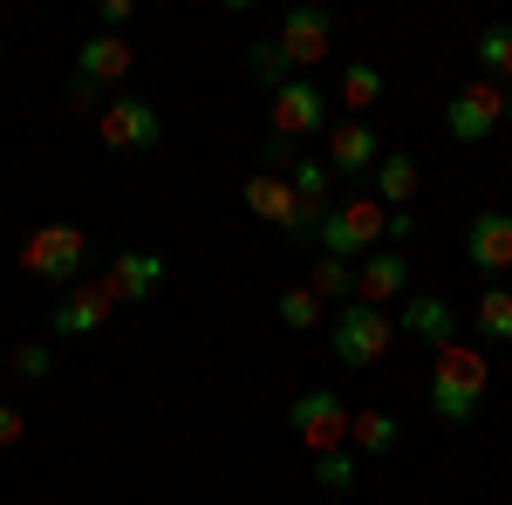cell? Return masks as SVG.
Wrapping results in <instances>:
<instances>
[{"mask_svg": "<svg viewBox=\"0 0 512 505\" xmlns=\"http://www.w3.org/2000/svg\"><path fill=\"white\" fill-rule=\"evenodd\" d=\"M315 130H328V96H321V82H280L274 89V137H315Z\"/></svg>", "mask_w": 512, "mask_h": 505, "instance_id": "obj_8", "label": "cell"}, {"mask_svg": "<svg viewBox=\"0 0 512 505\" xmlns=\"http://www.w3.org/2000/svg\"><path fill=\"white\" fill-rule=\"evenodd\" d=\"M246 205H253L260 219H274L280 233L308 239V226H301V198H294V185H287V178H274V171H260V178H246Z\"/></svg>", "mask_w": 512, "mask_h": 505, "instance_id": "obj_16", "label": "cell"}, {"mask_svg": "<svg viewBox=\"0 0 512 505\" xmlns=\"http://www.w3.org/2000/svg\"><path fill=\"white\" fill-rule=\"evenodd\" d=\"M130 62H137V55H130V41H123V35H89V41L76 48V76L96 82L103 96H110V82L130 76Z\"/></svg>", "mask_w": 512, "mask_h": 505, "instance_id": "obj_15", "label": "cell"}, {"mask_svg": "<svg viewBox=\"0 0 512 505\" xmlns=\"http://www.w3.org/2000/svg\"><path fill=\"white\" fill-rule=\"evenodd\" d=\"M267 164H274V178H280V164H294V144L274 137V130H267Z\"/></svg>", "mask_w": 512, "mask_h": 505, "instance_id": "obj_33", "label": "cell"}, {"mask_svg": "<svg viewBox=\"0 0 512 505\" xmlns=\"http://www.w3.org/2000/svg\"><path fill=\"white\" fill-rule=\"evenodd\" d=\"M403 294H410V260H403L396 246L390 253L376 246V253L355 267V301H362V308H383V301H403Z\"/></svg>", "mask_w": 512, "mask_h": 505, "instance_id": "obj_11", "label": "cell"}, {"mask_svg": "<svg viewBox=\"0 0 512 505\" xmlns=\"http://www.w3.org/2000/svg\"><path fill=\"white\" fill-rule=\"evenodd\" d=\"M287 424H294V437H301L315 458H328V451H349V403H342L335 389H308V396H294Z\"/></svg>", "mask_w": 512, "mask_h": 505, "instance_id": "obj_5", "label": "cell"}, {"mask_svg": "<svg viewBox=\"0 0 512 505\" xmlns=\"http://www.w3.org/2000/svg\"><path fill=\"white\" fill-rule=\"evenodd\" d=\"M376 205L383 212H410V198H417V185H424V171H417V157H403V151H383V164H376Z\"/></svg>", "mask_w": 512, "mask_h": 505, "instance_id": "obj_19", "label": "cell"}, {"mask_svg": "<svg viewBox=\"0 0 512 505\" xmlns=\"http://www.w3.org/2000/svg\"><path fill=\"white\" fill-rule=\"evenodd\" d=\"M315 485L321 492H355V451H328V458H315Z\"/></svg>", "mask_w": 512, "mask_h": 505, "instance_id": "obj_26", "label": "cell"}, {"mask_svg": "<svg viewBox=\"0 0 512 505\" xmlns=\"http://www.w3.org/2000/svg\"><path fill=\"white\" fill-rule=\"evenodd\" d=\"M246 69L267 82V89H280V82H287V55H280V41H253V62H246Z\"/></svg>", "mask_w": 512, "mask_h": 505, "instance_id": "obj_27", "label": "cell"}, {"mask_svg": "<svg viewBox=\"0 0 512 505\" xmlns=\"http://www.w3.org/2000/svg\"><path fill=\"white\" fill-rule=\"evenodd\" d=\"M390 342H396V321L383 308L349 301V308L328 321V349H335V362H342V369H376V362L390 355Z\"/></svg>", "mask_w": 512, "mask_h": 505, "instance_id": "obj_2", "label": "cell"}, {"mask_svg": "<svg viewBox=\"0 0 512 505\" xmlns=\"http://www.w3.org/2000/svg\"><path fill=\"white\" fill-rule=\"evenodd\" d=\"M287 185L301 198V226L315 239V226L328 219V164H321V157H294V164H287Z\"/></svg>", "mask_w": 512, "mask_h": 505, "instance_id": "obj_18", "label": "cell"}, {"mask_svg": "<svg viewBox=\"0 0 512 505\" xmlns=\"http://www.w3.org/2000/svg\"><path fill=\"white\" fill-rule=\"evenodd\" d=\"M123 21H130V0H96V28L103 35H117Z\"/></svg>", "mask_w": 512, "mask_h": 505, "instance_id": "obj_29", "label": "cell"}, {"mask_svg": "<svg viewBox=\"0 0 512 505\" xmlns=\"http://www.w3.org/2000/svg\"><path fill=\"white\" fill-rule=\"evenodd\" d=\"M499 123H512V89H506V110H499Z\"/></svg>", "mask_w": 512, "mask_h": 505, "instance_id": "obj_34", "label": "cell"}, {"mask_svg": "<svg viewBox=\"0 0 512 505\" xmlns=\"http://www.w3.org/2000/svg\"><path fill=\"white\" fill-rule=\"evenodd\" d=\"M328 41H335V21H328L321 7H287V14H280V55H287V69L328 62Z\"/></svg>", "mask_w": 512, "mask_h": 505, "instance_id": "obj_9", "label": "cell"}, {"mask_svg": "<svg viewBox=\"0 0 512 505\" xmlns=\"http://www.w3.org/2000/svg\"><path fill=\"white\" fill-rule=\"evenodd\" d=\"M465 260L478 273H512V212H478L465 233Z\"/></svg>", "mask_w": 512, "mask_h": 505, "instance_id": "obj_13", "label": "cell"}, {"mask_svg": "<svg viewBox=\"0 0 512 505\" xmlns=\"http://www.w3.org/2000/svg\"><path fill=\"white\" fill-rule=\"evenodd\" d=\"M96 137L110 151H158L164 144V117L144 103V96H110L103 117H96Z\"/></svg>", "mask_w": 512, "mask_h": 505, "instance_id": "obj_6", "label": "cell"}, {"mask_svg": "<svg viewBox=\"0 0 512 505\" xmlns=\"http://www.w3.org/2000/svg\"><path fill=\"white\" fill-rule=\"evenodd\" d=\"M315 239H321V253L328 260H369L376 246H383V205L376 198H349V205H335L328 219L315 226Z\"/></svg>", "mask_w": 512, "mask_h": 505, "instance_id": "obj_3", "label": "cell"}, {"mask_svg": "<svg viewBox=\"0 0 512 505\" xmlns=\"http://www.w3.org/2000/svg\"><path fill=\"white\" fill-rule=\"evenodd\" d=\"M396 328H410L431 349H451L458 342V314H451V301H437V294H403V321Z\"/></svg>", "mask_w": 512, "mask_h": 505, "instance_id": "obj_17", "label": "cell"}, {"mask_svg": "<svg viewBox=\"0 0 512 505\" xmlns=\"http://www.w3.org/2000/svg\"><path fill=\"white\" fill-rule=\"evenodd\" d=\"M274 314H280V328H321V321H328V308H321L308 287H287L274 301Z\"/></svg>", "mask_w": 512, "mask_h": 505, "instance_id": "obj_24", "label": "cell"}, {"mask_svg": "<svg viewBox=\"0 0 512 505\" xmlns=\"http://www.w3.org/2000/svg\"><path fill=\"white\" fill-rule=\"evenodd\" d=\"M376 164H383V137L362 117L328 123V171H376Z\"/></svg>", "mask_w": 512, "mask_h": 505, "instance_id": "obj_12", "label": "cell"}, {"mask_svg": "<svg viewBox=\"0 0 512 505\" xmlns=\"http://www.w3.org/2000/svg\"><path fill=\"white\" fill-rule=\"evenodd\" d=\"M478 335H485V342H512V287H499V280H492V287H485V294H478Z\"/></svg>", "mask_w": 512, "mask_h": 505, "instance_id": "obj_23", "label": "cell"}, {"mask_svg": "<svg viewBox=\"0 0 512 505\" xmlns=\"http://www.w3.org/2000/svg\"><path fill=\"white\" fill-rule=\"evenodd\" d=\"M82 260H89V239H82V226H69V219L28 233V246H21V267L41 273V280H55V287H76Z\"/></svg>", "mask_w": 512, "mask_h": 505, "instance_id": "obj_4", "label": "cell"}, {"mask_svg": "<svg viewBox=\"0 0 512 505\" xmlns=\"http://www.w3.org/2000/svg\"><path fill=\"white\" fill-rule=\"evenodd\" d=\"M69 103H76V110H96V103H110V96H103V89H96V82L69 76Z\"/></svg>", "mask_w": 512, "mask_h": 505, "instance_id": "obj_31", "label": "cell"}, {"mask_svg": "<svg viewBox=\"0 0 512 505\" xmlns=\"http://www.w3.org/2000/svg\"><path fill=\"white\" fill-rule=\"evenodd\" d=\"M103 287H110V301H151L164 287V253H117L110 273H103Z\"/></svg>", "mask_w": 512, "mask_h": 505, "instance_id": "obj_14", "label": "cell"}, {"mask_svg": "<svg viewBox=\"0 0 512 505\" xmlns=\"http://www.w3.org/2000/svg\"><path fill=\"white\" fill-rule=\"evenodd\" d=\"M301 287L315 294L321 308H328V301H342V308H349V301H355V267H349V260H328V253H321L315 267H308V280H301Z\"/></svg>", "mask_w": 512, "mask_h": 505, "instance_id": "obj_21", "label": "cell"}, {"mask_svg": "<svg viewBox=\"0 0 512 505\" xmlns=\"http://www.w3.org/2000/svg\"><path fill=\"white\" fill-rule=\"evenodd\" d=\"M110 287L103 280H76V287H62V301H55V314H48V328L55 335H69V342H82V335H96V328H110Z\"/></svg>", "mask_w": 512, "mask_h": 505, "instance_id": "obj_7", "label": "cell"}, {"mask_svg": "<svg viewBox=\"0 0 512 505\" xmlns=\"http://www.w3.org/2000/svg\"><path fill=\"white\" fill-rule=\"evenodd\" d=\"M0 369H7V355H0Z\"/></svg>", "mask_w": 512, "mask_h": 505, "instance_id": "obj_35", "label": "cell"}, {"mask_svg": "<svg viewBox=\"0 0 512 505\" xmlns=\"http://www.w3.org/2000/svg\"><path fill=\"white\" fill-rule=\"evenodd\" d=\"M376 96H383V69L376 62H349L342 69V110L362 117V110H376Z\"/></svg>", "mask_w": 512, "mask_h": 505, "instance_id": "obj_22", "label": "cell"}, {"mask_svg": "<svg viewBox=\"0 0 512 505\" xmlns=\"http://www.w3.org/2000/svg\"><path fill=\"white\" fill-rule=\"evenodd\" d=\"M478 62H485V82H492V76L512 82V28H506V21H492V28L478 35Z\"/></svg>", "mask_w": 512, "mask_h": 505, "instance_id": "obj_25", "label": "cell"}, {"mask_svg": "<svg viewBox=\"0 0 512 505\" xmlns=\"http://www.w3.org/2000/svg\"><path fill=\"white\" fill-rule=\"evenodd\" d=\"M7 362H14L21 376H48V349H41V342H21V349L7 355Z\"/></svg>", "mask_w": 512, "mask_h": 505, "instance_id": "obj_28", "label": "cell"}, {"mask_svg": "<svg viewBox=\"0 0 512 505\" xmlns=\"http://www.w3.org/2000/svg\"><path fill=\"white\" fill-rule=\"evenodd\" d=\"M499 110H506V89H499V82H472V89H458V96H451L444 123H451V137H458V144H485V137L499 130Z\"/></svg>", "mask_w": 512, "mask_h": 505, "instance_id": "obj_10", "label": "cell"}, {"mask_svg": "<svg viewBox=\"0 0 512 505\" xmlns=\"http://www.w3.org/2000/svg\"><path fill=\"white\" fill-rule=\"evenodd\" d=\"M21 430H28V417H21L14 403H0V451H7V444H21Z\"/></svg>", "mask_w": 512, "mask_h": 505, "instance_id": "obj_30", "label": "cell"}, {"mask_svg": "<svg viewBox=\"0 0 512 505\" xmlns=\"http://www.w3.org/2000/svg\"><path fill=\"white\" fill-rule=\"evenodd\" d=\"M383 233H390V239H410V233H417V212H383Z\"/></svg>", "mask_w": 512, "mask_h": 505, "instance_id": "obj_32", "label": "cell"}, {"mask_svg": "<svg viewBox=\"0 0 512 505\" xmlns=\"http://www.w3.org/2000/svg\"><path fill=\"white\" fill-rule=\"evenodd\" d=\"M396 417L390 410H362V417H349V451H362V458H390L396 451Z\"/></svg>", "mask_w": 512, "mask_h": 505, "instance_id": "obj_20", "label": "cell"}, {"mask_svg": "<svg viewBox=\"0 0 512 505\" xmlns=\"http://www.w3.org/2000/svg\"><path fill=\"white\" fill-rule=\"evenodd\" d=\"M485 389H492V369H485V355H478V349H465V342L437 349V369H431V417H444V424H472L478 403H485Z\"/></svg>", "mask_w": 512, "mask_h": 505, "instance_id": "obj_1", "label": "cell"}]
</instances>
